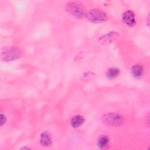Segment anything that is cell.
<instances>
[{
  "mask_svg": "<svg viewBox=\"0 0 150 150\" xmlns=\"http://www.w3.org/2000/svg\"><path fill=\"white\" fill-rule=\"evenodd\" d=\"M116 36V34L114 32H111L109 34H107V35H105L104 37H103V41L101 42H103V43H105V42H107L111 40L113 38H115Z\"/></svg>",
  "mask_w": 150,
  "mask_h": 150,
  "instance_id": "8fae6325",
  "label": "cell"
},
{
  "mask_svg": "<svg viewBox=\"0 0 150 150\" xmlns=\"http://www.w3.org/2000/svg\"><path fill=\"white\" fill-rule=\"evenodd\" d=\"M6 119L5 116L2 114H1V125L2 126L6 122Z\"/></svg>",
  "mask_w": 150,
  "mask_h": 150,
  "instance_id": "7c38bea8",
  "label": "cell"
},
{
  "mask_svg": "<svg viewBox=\"0 0 150 150\" xmlns=\"http://www.w3.org/2000/svg\"><path fill=\"white\" fill-rule=\"evenodd\" d=\"M21 52L14 46H4L1 50V60L4 62H9L15 60L20 57Z\"/></svg>",
  "mask_w": 150,
  "mask_h": 150,
  "instance_id": "6da1fadb",
  "label": "cell"
},
{
  "mask_svg": "<svg viewBox=\"0 0 150 150\" xmlns=\"http://www.w3.org/2000/svg\"><path fill=\"white\" fill-rule=\"evenodd\" d=\"M131 73L135 79H140L143 75L144 68L141 64H136L132 66Z\"/></svg>",
  "mask_w": 150,
  "mask_h": 150,
  "instance_id": "8992f818",
  "label": "cell"
},
{
  "mask_svg": "<svg viewBox=\"0 0 150 150\" xmlns=\"http://www.w3.org/2000/svg\"><path fill=\"white\" fill-rule=\"evenodd\" d=\"M86 17L88 21L94 22L99 23L104 21L107 19L106 13L100 9H91L88 11L86 15Z\"/></svg>",
  "mask_w": 150,
  "mask_h": 150,
  "instance_id": "277c9868",
  "label": "cell"
},
{
  "mask_svg": "<svg viewBox=\"0 0 150 150\" xmlns=\"http://www.w3.org/2000/svg\"><path fill=\"white\" fill-rule=\"evenodd\" d=\"M120 73V70L117 67H111L108 69L105 73L106 77L108 79H114L116 78Z\"/></svg>",
  "mask_w": 150,
  "mask_h": 150,
  "instance_id": "9c48e42d",
  "label": "cell"
},
{
  "mask_svg": "<svg viewBox=\"0 0 150 150\" xmlns=\"http://www.w3.org/2000/svg\"><path fill=\"white\" fill-rule=\"evenodd\" d=\"M85 121L84 118L81 115H76L74 116L70 121V124L72 127L78 128L81 126Z\"/></svg>",
  "mask_w": 150,
  "mask_h": 150,
  "instance_id": "52a82bcc",
  "label": "cell"
},
{
  "mask_svg": "<svg viewBox=\"0 0 150 150\" xmlns=\"http://www.w3.org/2000/svg\"><path fill=\"white\" fill-rule=\"evenodd\" d=\"M103 121L107 125L117 127L122 124L123 118L121 115L117 113L110 112L103 117Z\"/></svg>",
  "mask_w": 150,
  "mask_h": 150,
  "instance_id": "3957f363",
  "label": "cell"
},
{
  "mask_svg": "<svg viewBox=\"0 0 150 150\" xmlns=\"http://www.w3.org/2000/svg\"><path fill=\"white\" fill-rule=\"evenodd\" d=\"M66 10L76 18H81L84 15V8L79 2H69L66 5Z\"/></svg>",
  "mask_w": 150,
  "mask_h": 150,
  "instance_id": "7a4b0ae2",
  "label": "cell"
},
{
  "mask_svg": "<svg viewBox=\"0 0 150 150\" xmlns=\"http://www.w3.org/2000/svg\"><path fill=\"white\" fill-rule=\"evenodd\" d=\"M40 142L41 145L45 146H49L52 144V139L50 136L47 132L45 131L41 134Z\"/></svg>",
  "mask_w": 150,
  "mask_h": 150,
  "instance_id": "ba28073f",
  "label": "cell"
},
{
  "mask_svg": "<svg viewBox=\"0 0 150 150\" xmlns=\"http://www.w3.org/2000/svg\"><path fill=\"white\" fill-rule=\"evenodd\" d=\"M122 19L123 22L129 26H133L136 23L135 14L133 11L130 10L127 11L123 13Z\"/></svg>",
  "mask_w": 150,
  "mask_h": 150,
  "instance_id": "5b68a950",
  "label": "cell"
},
{
  "mask_svg": "<svg viewBox=\"0 0 150 150\" xmlns=\"http://www.w3.org/2000/svg\"><path fill=\"white\" fill-rule=\"evenodd\" d=\"M110 139L107 136L102 135L98 138L97 141V145L99 148H104L108 145Z\"/></svg>",
  "mask_w": 150,
  "mask_h": 150,
  "instance_id": "30bf717a",
  "label": "cell"
}]
</instances>
